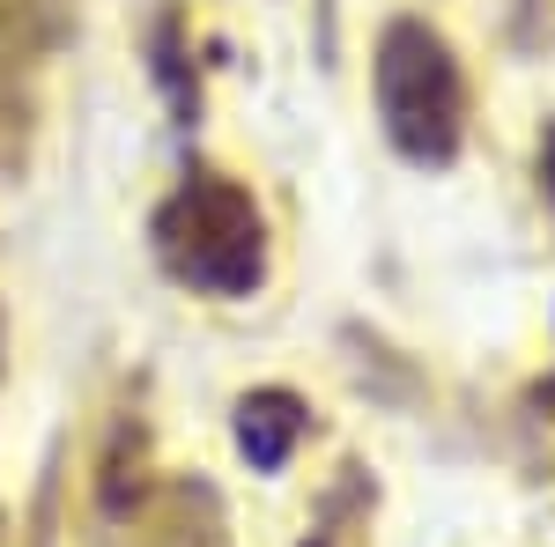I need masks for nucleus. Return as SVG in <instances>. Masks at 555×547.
Listing matches in <instances>:
<instances>
[{"instance_id": "f257e3e1", "label": "nucleus", "mask_w": 555, "mask_h": 547, "mask_svg": "<svg viewBox=\"0 0 555 547\" xmlns=\"http://www.w3.org/2000/svg\"><path fill=\"white\" fill-rule=\"evenodd\" d=\"M156 237H164V259H171L178 282H193V289L208 296H245L259 282V214L253 200L237 193V185H185L164 222H156Z\"/></svg>"}, {"instance_id": "f03ea898", "label": "nucleus", "mask_w": 555, "mask_h": 547, "mask_svg": "<svg viewBox=\"0 0 555 547\" xmlns=\"http://www.w3.org/2000/svg\"><path fill=\"white\" fill-rule=\"evenodd\" d=\"M378 112L392 141L423 164H444L460 141V75L423 23H392L378 44Z\"/></svg>"}, {"instance_id": "7ed1b4c3", "label": "nucleus", "mask_w": 555, "mask_h": 547, "mask_svg": "<svg viewBox=\"0 0 555 547\" xmlns=\"http://www.w3.org/2000/svg\"><path fill=\"white\" fill-rule=\"evenodd\" d=\"M297 400L289 392H259V400H245V421H237V444L253 452V466H282L289 459V444H297Z\"/></svg>"}]
</instances>
